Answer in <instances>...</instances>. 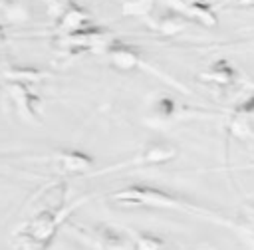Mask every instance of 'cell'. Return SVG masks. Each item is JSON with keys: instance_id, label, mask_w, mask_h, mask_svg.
Here are the masks:
<instances>
[{"instance_id": "obj_1", "label": "cell", "mask_w": 254, "mask_h": 250, "mask_svg": "<svg viewBox=\"0 0 254 250\" xmlns=\"http://www.w3.org/2000/svg\"><path fill=\"white\" fill-rule=\"evenodd\" d=\"M56 226H58V218L52 210H44L40 212L28 226L26 230V236L32 240V242H40V244H46L54 232H56Z\"/></svg>"}, {"instance_id": "obj_2", "label": "cell", "mask_w": 254, "mask_h": 250, "mask_svg": "<svg viewBox=\"0 0 254 250\" xmlns=\"http://www.w3.org/2000/svg\"><path fill=\"white\" fill-rule=\"evenodd\" d=\"M177 157V147H173L171 143H151L147 145L137 159L129 161L131 165H161V163H169Z\"/></svg>"}, {"instance_id": "obj_3", "label": "cell", "mask_w": 254, "mask_h": 250, "mask_svg": "<svg viewBox=\"0 0 254 250\" xmlns=\"http://www.w3.org/2000/svg\"><path fill=\"white\" fill-rule=\"evenodd\" d=\"M54 163L58 165V169L62 173H85L91 169L93 165V159L81 151H73V149H67V151H60L56 153L54 157Z\"/></svg>"}, {"instance_id": "obj_4", "label": "cell", "mask_w": 254, "mask_h": 250, "mask_svg": "<svg viewBox=\"0 0 254 250\" xmlns=\"http://www.w3.org/2000/svg\"><path fill=\"white\" fill-rule=\"evenodd\" d=\"M107 56H109L111 65L121 69V71H131V69H135L139 65V54L131 46H125V44L109 46Z\"/></svg>"}, {"instance_id": "obj_5", "label": "cell", "mask_w": 254, "mask_h": 250, "mask_svg": "<svg viewBox=\"0 0 254 250\" xmlns=\"http://www.w3.org/2000/svg\"><path fill=\"white\" fill-rule=\"evenodd\" d=\"M204 81H210V83H216V85H228L234 81V67L224 62V60H218L214 62L202 75H200Z\"/></svg>"}, {"instance_id": "obj_6", "label": "cell", "mask_w": 254, "mask_h": 250, "mask_svg": "<svg viewBox=\"0 0 254 250\" xmlns=\"http://www.w3.org/2000/svg\"><path fill=\"white\" fill-rule=\"evenodd\" d=\"M8 89L12 91V97L18 101L20 107H24V109L30 111V113H36V111H38V97L30 91V87H28L24 81L14 79V81L8 83Z\"/></svg>"}, {"instance_id": "obj_7", "label": "cell", "mask_w": 254, "mask_h": 250, "mask_svg": "<svg viewBox=\"0 0 254 250\" xmlns=\"http://www.w3.org/2000/svg\"><path fill=\"white\" fill-rule=\"evenodd\" d=\"M85 22H87V16H85L79 8H69V10L64 14L60 26L64 28L65 34H75V32L85 30Z\"/></svg>"}, {"instance_id": "obj_8", "label": "cell", "mask_w": 254, "mask_h": 250, "mask_svg": "<svg viewBox=\"0 0 254 250\" xmlns=\"http://www.w3.org/2000/svg\"><path fill=\"white\" fill-rule=\"evenodd\" d=\"M155 109H157V113L159 115H173V111H175V101L171 99V97H161L159 101H157V105H155Z\"/></svg>"}, {"instance_id": "obj_9", "label": "cell", "mask_w": 254, "mask_h": 250, "mask_svg": "<svg viewBox=\"0 0 254 250\" xmlns=\"http://www.w3.org/2000/svg\"><path fill=\"white\" fill-rule=\"evenodd\" d=\"M137 248H139V250H159V248H161V240H157V238H153V236H143V238L139 240Z\"/></svg>"}, {"instance_id": "obj_10", "label": "cell", "mask_w": 254, "mask_h": 250, "mask_svg": "<svg viewBox=\"0 0 254 250\" xmlns=\"http://www.w3.org/2000/svg\"><path fill=\"white\" fill-rule=\"evenodd\" d=\"M238 111H240V113H252V111H254V95H250L246 101H242V103L238 105Z\"/></svg>"}, {"instance_id": "obj_11", "label": "cell", "mask_w": 254, "mask_h": 250, "mask_svg": "<svg viewBox=\"0 0 254 250\" xmlns=\"http://www.w3.org/2000/svg\"><path fill=\"white\" fill-rule=\"evenodd\" d=\"M240 4H248V6H254V0H238Z\"/></svg>"}]
</instances>
